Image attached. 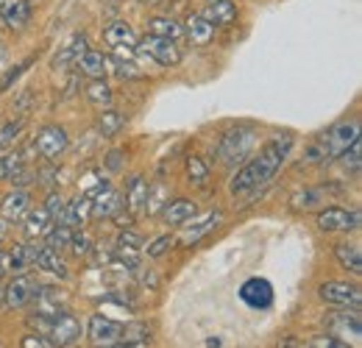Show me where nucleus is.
Returning <instances> with one entry per match:
<instances>
[{
	"instance_id": "1",
	"label": "nucleus",
	"mask_w": 362,
	"mask_h": 348,
	"mask_svg": "<svg viewBox=\"0 0 362 348\" xmlns=\"http://www.w3.org/2000/svg\"><path fill=\"white\" fill-rule=\"evenodd\" d=\"M290 151H293V137L290 134H279V137L268 139L259 148V153L251 156L248 162H243V168L234 173L231 184H228V192L237 198V195H248V192L265 187L281 170Z\"/></svg>"
},
{
	"instance_id": "2",
	"label": "nucleus",
	"mask_w": 362,
	"mask_h": 348,
	"mask_svg": "<svg viewBox=\"0 0 362 348\" xmlns=\"http://www.w3.org/2000/svg\"><path fill=\"white\" fill-rule=\"evenodd\" d=\"M354 139H360V120L337 123V126L323 131L320 137H315V139L307 145L304 162H307V165H326V162L337 159Z\"/></svg>"
},
{
	"instance_id": "3",
	"label": "nucleus",
	"mask_w": 362,
	"mask_h": 348,
	"mask_svg": "<svg viewBox=\"0 0 362 348\" xmlns=\"http://www.w3.org/2000/svg\"><path fill=\"white\" fill-rule=\"evenodd\" d=\"M28 326L37 329V335H42L47 343L56 348L73 346L81 337V323L67 309H59L53 315H45V312L28 315Z\"/></svg>"
},
{
	"instance_id": "4",
	"label": "nucleus",
	"mask_w": 362,
	"mask_h": 348,
	"mask_svg": "<svg viewBox=\"0 0 362 348\" xmlns=\"http://www.w3.org/2000/svg\"><path fill=\"white\" fill-rule=\"evenodd\" d=\"M254 145H257V129L254 126H231L221 134L218 159L228 168H237V165L248 162V156L254 153Z\"/></svg>"
},
{
	"instance_id": "5",
	"label": "nucleus",
	"mask_w": 362,
	"mask_h": 348,
	"mask_svg": "<svg viewBox=\"0 0 362 348\" xmlns=\"http://www.w3.org/2000/svg\"><path fill=\"white\" fill-rule=\"evenodd\" d=\"M103 42L112 47L117 62H132L136 59V34L126 20H112L103 28Z\"/></svg>"
},
{
	"instance_id": "6",
	"label": "nucleus",
	"mask_w": 362,
	"mask_h": 348,
	"mask_svg": "<svg viewBox=\"0 0 362 348\" xmlns=\"http://www.w3.org/2000/svg\"><path fill=\"white\" fill-rule=\"evenodd\" d=\"M136 50L145 53L151 62L162 64V67H176L181 62V47L173 40H162V37H151L145 34L142 40H136Z\"/></svg>"
},
{
	"instance_id": "7",
	"label": "nucleus",
	"mask_w": 362,
	"mask_h": 348,
	"mask_svg": "<svg viewBox=\"0 0 362 348\" xmlns=\"http://www.w3.org/2000/svg\"><path fill=\"white\" fill-rule=\"evenodd\" d=\"M317 296L326 301V304L334 306H351V309H360L362 306V293L357 284H349V282H323L317 287Z\"/></svg>"
},
{
	"instance_id": "8",
	"label": "nucleus",
	"mask_w": 362,
	"mask_h": 348,
	"mask_svg": "<svg viewBox=\"0 0 362 348\" xmlns=\"http://www.w3.org/2000/svg\"><path fill=\"white\" fill-rule=\"evenodd\" d=\"M317 228L332 234V231H357L360 228V212H349L343 207H326L317 212Z\"/></svg>"
},
{
	"instance_id": "9",
	"label": "nucleus",
	"mask_w": 362,
	"mask_h": 348,
	"mask_svg": "<svg viewBox=\"0 0 362 348\" xmlns=\"http://www.w3.org/2000/svg\"><path fill=\"white\" fill-rule=\"evenodd\" d=\"M37 151L45 156L47 162H56L59 156H64V151L70 148V137L62 126H45L37 134Z\"/></svg>"
},
{
	"instance_id": "10",
	"label": "nucleus",
	"mask_w": 362,
	"mask_h": 348,
	"mask_svg": "<svg viewBox=\"0 0 362 348\" xmlns=\"http://www.w3.org/2000/svg\"><path fill=\"white\" fill-rule=\"evenodd\" d=\"M87 47H90L87 34H84V31H76L67 42L56 50V56L50 59V67H53V70H70L73 64H78V59L84 56Z\"/></svg>"
},
{
	"instance_id": "11",
	"label": "nucleus",
	"mask_w": 362,
	"mask_h": 348,
	"mask_svg": "<svg viewBox=\"0 0 362 348\" xmlns=\"http://www.w3.org/2000/svg\"><path fill=\"white\" fill-rule=\"evenodd\" d=\"M0 23L8 31H25L31 23V0H0Z\"/></svg>"
},
{
	"instance_id": "12",
	"label": "nucleus",
	"mask_w": 362,
	"mask_h": 348,
	"mask_svg": "<svg viewBox=\"0 0 362 348\" xmlns=\"http://www.w3.org/2000/svg\"><path fill=\"white\" fill-rule=\"evenodd\" d=\"M240 298L251 309H268L273 306V284L262 276H254L240 287Z\"/></svg>"
},
{
	"instance_id": "13",
	"label": "nucleus",
	"mask_w": 362,
	"mask_h": 348,
	"mask_svg": "<svg viewBox=\"0 0 362 348\" xmlns=\"http://www.w3.org/2000/svg\"><path fill=\"white\" fill-rule=\"evenodd\" d=\"M120 335H123V323H117V320H112L106 315H92L90 318V343L95 348L117 343Z\"/></svg>"
},
{
	"instance_id": "14",
	"label": "nucleus",
	"mask_w": 362,
	"mask_h": 348,
	"mask_svg": "<svg viewBox=\"0 0 362 348\" xmlns=\"http://www.w3.org/2000/svg\"><path fill=\"white\" fill-rule=\"evenodd\" d=\"M34 287H37V282H34L28 273L14 276V282H11L8 287H3V306H8V309H23V306L31 301Z\"/></svg>"
},
{
	"instance_id": "15",
	"label": "nucleus",
	"mask_w": 362,
	"mask_h": 348,
	"mask_svg": "<svg viewBox=\"0 0 362 348\" xmlns=\"http://www.w3.org/2000/svg\"><path fill=\"white\" fill-rule=\"evenodd\" d=\"M215 31H218V28H215L201 11H192V14H187V20H184V37L195 45V47H206V45H212Z\"/></svg>"
},
{
	"instance_id": "16",
	"label": "nucleus",
	"mask_w": 362,
	"mask_h": 348,
	"mask_svg": "<svg viewBox=\"0 0 362 348\" xmlns=\"http://www.w3.org/2000/svg\"><path fill=\"white\" fill-rule=\"evenodd\" d=\"M123 209V195L112 187H103L100 192H95L90 198V215L95 220L100 218H115Z\"/></svg>"
},
{
	"instance_id": "17",
	"label": "nucleus",
	"mask_w": 362,
	"mask_h": 348,
	"mask_svg": "<svg viewBox=\"0 0 362 348\" xmlns=\"http://www.w3.org/2000/svg\"><path fill=\"white\" fill-rule=\"evenodd\" d=\"M31 209V192L28 190H14L0 201V220L20 223Z\"/></svg>"
},
{
	"instance_id": "18",
	"label": "nucleus",
	"mask_w": 362,
	"mask_h": 348,
	"mask_svg": "<svg viewBox=\"0 0 362 348\" xmlns=\"http://www.w3.org/2000/svg\"><path fill=\"white\" fill-rule=\"evenodd\" d=\"M145 34L179 42V40H184V25H181L179 20L168 17V14H151V17L145 20Z\"/></svg>"
},
{
	"instance_id": "19",
	"label": "nucleus",
	"mask_w": 362,
	"mask_h": 348,
	"mask_svg": "<svg viewBox=\"0 0 362 348\" xmlns=\"http://www.w3.org/2000/svg\"><path fill=\"white\" fill-rule=\"evenodd\" d=\"M201 14H204L215 28H228V25L237 23V6H234V0H209Z\"/></svg>"
},
{
	"instance_id": "20",
	"label": "nucleus",
	"mask_w": 362,
	"mask_h": 348,
	"mask_svg": "<svg viewBox=\"0 0 362 348\" xmlns=\"http://www.w3.org/2000/svg\"><path fill=\"white\" fill-rule=\"evenodd\" d=\"M326 329H329V335H351L354 340H360V335H362L360 309H351V312H337V315L326 318Z\"/></svg>"
},
{
	"instance_id": "21",
	"label": "nucleus",
	"mask_w": 362,
	"mask_h": 348,
	"mask_svg": "<svg viewBox=\"0 0 362 348\" xmlns=\"http://www.w3.org/2000/svg\"><path fill=\"white\" fill-rule=\"evenodd\" d=\"M221 220H223V212H218V209H215V212H209V215H204V218H198L192 226H187V228L181 231L179 243L184 245V248H192V245H195L204 234H209Z\"/></svg>"
},
{
	"instance_id": "22",
	"label": "nucleus",
	"mask_w": 362,
	"mask_h": 348,
	"mask_svg": "<svg viewBox=\"0 0 362 348\" xmlns=\"http://www.w3.org/2000/svg\"><path fill=\"white\" fill-rule=\"evenodd\" d=\"M195 215H198V204L189 201V198H173L162 209V218H165V223H170V226H184V223H189Z\"/></svg>"
},
{
	"instance_id": "23",
	"label": "nucleus",
	"mask_w": 362,
	"mask_h": 348,
	"mask_svg": "<svg viewBox=\"0 0 362 348\" xmlns=\"http://www.w3.org/2000/svg\"><path fill=\"white\" fill-rule=\"evenodd\" d=\"M87 212H90V198H87V195H78V198H73V201H67V204H64V209H62V212H59V218H56V226L76 228V226H81V223H84Z\"/></svg>"
},
{
	"instance_id": "24",
	"label": "nucleus",
	"mask_w": 362,
	"mask_h": 348,
	"mask_svg": "<svg viewBox=\"0 0 362 348\" xmlns=\"http://www.w3.org/2000/svg\"><path fill=\"white\" fill-rule=\"evenodd\" d=\"M145 201H148V178L132 175L126 187V207L132 215H145Z\"/></svg>"
},
{
	"instance_id": "25",
	"label": "nucleus",
	"mask_w": 362,
	"mask_h": 348,
	"mask_svg": "<svg viewBox=\"0 0 362 348\" xmlns=\"http://www.w3.org/2000/svg\"><path fill=\"white\" fill-rule=\"evenodd\" d=\"M34 267H42V270L59 276V279H67L70 276V270H67L64 260L59 257V251H53L47 245H37V251H34Z\"/></svg>"
},
{
	"instance_id": "26",
	"label": "nucleus",
	"mask_w": 362,
	"mask_h": 348,
	"mask_svg": "<svg viewBox=\"0 0 362 348\" xmlns=\"http://www.w3.org/2000/svg\"><path fill=\"white\" fill-rule=\"evenodd\" d=\"M126 126V117H123V112H117V109H112V106H106V109H100V115H98V120H95V131L103 137V139H112V137H117L120 131Z\"/></svg>"
},
{
	"instance_id": "27",
	"label": "nucleus",
	"mask_w": 362,
	"mask_h": 348,
	"mask_svg": "<svg viewBox=\"0 0 362 348\" xmlns=\"http://www.w3.org/2000/svg\"><path fill=\"white\" fill-rule=\"evenodd\" d=\"M78 70H81L84 76H90V79H103V76L109 73V56H106L103 50L87 47L84 56L78 59Z\"/></svg>"
},
{
	"instance_id": "28",
	"label": "nucleus",
	"mask_w": 362,
	"mask_h": 348,
	"mask_svg": "<svg viewBox=\"0 0 362 348\" xmlns=\"http://www.w3.org/2000/svg\"><path fill=\"white\" fill-rule=\"evenodd\" d=\"M334 260L340 262L343 270H351L354 276L362 273V251L357 243H337L334 245Z\"/></svg>"
},
{
	"instance_id": "29",
	"label": "nucleus",
	"mask_w": 362,
	"mask_h": 348,
	"mask_svg": "<svg viewBox=\"0 0 362 348\" xmlns=\"http://www.w3.org/2000/svg\"><path fill=\"white\" fill-rule=\"evenodd\" d=\"M34 251H37V245H14V251L8 254V273H14V276L28 273L34 267Z\"/></svg>"
},
{
	"instance_id": "30",
	"label": "nucleus",
	"mask_w": 362,
	"mask_h": 348,
	"mask_svg": "<svg viewBox=\"0 0 362 348\" xmlns=\"http://www.w3.org/2000/svg\"><path fill=\"white\" fill-rule=\"evenodd\" d=\"M84 95H87V100H90L92 106H98V109L112 106V87L103 79H92L87 89H84Z\"/></svg>"
},
{
	"instance_id": "31",
	"label": "nucleus",
	"mask_w": 362,
	"mask_h": 348,
	"mask_svg": "<svg viewBox=\"0 0 362 348\" xmlns=\"http://www.w3.org/2000/svg\"><path fill=\"white\" fill-rule=\"evenodd\" d=\"M50 220H53V218L45 212V207H42V209L28 212V218H25V237H28V240H40L42 234H47Z\"/></svg>"
},
{
	"instance_id": "32",
	"label": "nucleus",
	"mask_w": 362,
	"mask_h": 348,
	"mask_svg": "<svg viewBox=\"0 0 362 348\" xmlns=\"http://www.w3.org/2000/svg\"><path fill=\"white\" fill-rule=\"evenodd\" d=\"M323 204V187H315V190H301L290 198V209L296 212H307V209H315Z\"/></svg>"
},
{
	"instance_id": "33",
	"label": "nucleus",
	"mask_w": 362,
	"mask_h": 348,
	"mask_svg": "<svg viewBox=\"0 0 362 348\" xmlns=\"http://www.w3.org/2000/svg\"><path fill=\"white\" fill-rule=\"evenodd\" d=\"M168 187L165 184H148V201H145V215H159L168 204Z\"/></svg>"
},
{
	"instance_id": "34",
	"label": "nucleus",
	"mask_w": 362,
	"mask_h": 348,
	"mask_svg": "<svg viewBox=\"0 0 362 348\" xmlns=\"http://www.w3.org/2000/svg\"><path fill=\"white\" fill-rule=\"evenodd\" d=\"M187 181H192V184H206L209 181V165L201 159V156H187Z\"/></svg>"
},
{
	"instance_id": "35",
	"label": "nucleus",
	"mask_w": 362,
	"mask_h": 348,
	"mask_svg": "<svg viewBox=\"0 0 362 348\" xmlns=\"http://www.w3.org/2000/svg\"><path fill=\"white\" fill-rule=\"evenodd\" d=\"M340 162H343V168H346L351 175H360V165H362V142L360 139H354V142L340 153Z\"/></svg>"
},
{
	"instance_id": "36",
	"label": "nucleus",
	"mask_w": 362,
	"mask_h": 348,
	"mask_svg": "<svg viewBox=\"0 0 362 348\" xmlns=\"http://www.w3.org/2000/svg\"><path fill=\"white\" fill-rule=\"evenodd\" d=\"M70 234H73V228H67V226L47 228L45 245L47 248H53V251H64V248H70Z\"/></svg>"
},
{
	"instance_id": "37",
	"label": "nucleus",
	"mask_w": 362,
	"mask_h": 348,
	"mask_svg": "<svg viewBox=\"0 0 362 348\" xmlns=\"http://www.w3.org/2000/svg\"><path fill=\"white\" fill-rule=\"evenodd\" d=\"M23 165H25V156H23L20 151H11V153H6V156L0 159V181H8V178L17 173Z\"/></svg>"
},
{
	"instance_id": "38",
	"label": "nucleus",
	"mask_w": 362,
	"mask_h": 348,
	"mask_svg": "<svg viewBox=\"0 0 362 348\" xmlns=\"http://www.w3.org/2000/svg\"><path fill=\"white\" fill-rule=\"evenodd\" d=\"M23 126H25V120H8L3 129H0V153L3 151H8L14 142H17V137H20V131H23Z\"/></svg>"
},
{
	"instance_id": "39",
	"label": "nucleus",
	"mask_w": 362,
	"mask_h": 348,
	"mask_svg": "<svg viewBox=\"0 0 362 348\" xmlns=\"http://www.w3.org/2000/svg\"><path fill=\"white\" fill-rule=\"evenodd\" d=\"M142 245H145V240L132 228H123L120 237H117V248H123V251H139Z\"/></svg>"
},
{
	"instance_id": "40",
	"label": "nucleus",
	"mask_w": 362,
	"mask_h": 348,
	"mask_svg": "<svg viewBox=\"0 0 362 348\" xmlns=\"http://www.w3.org/2000/svg\"><path fill=\"white\" fill-rule=\"evenodd\" d=\"M31 62H34V59H25V62L14 64V67H11V70L3 76V81H0V95H3V92H8V89H11V84H17V79H20V76L28 70V64H31Z\"/></svg>"
},
{
	"instance_id": "41",
	"label": "nucleus",
	"mask_w": 362,
	"mask_h": 348,
	"mask_svg": "<svg viewBox=\"0 0 362 348\" xmlns=\"http://www.w3.org/2000/svg\"><path fill=\"white\" fill-rule=\"evenodd\" d=\"M70 248H73V254H76V257L90 254V248H92L90 234H84V231H73V234H70Z\"/></svg>"
},
{
	"instance_id": "42",
	"label": "nucleus",
	"mask_w": 362,
	"mask_h": 348,
	"mask_svg": "<svg viewBox=\"0 0 362 348\" xmlns=\"http://www.w3.org/2000/svg\"><path fill=\"white\" fill-rule=\"evenodd\" d=\"M170 245H173V237H170V234H162V237H156V240L148 245V257H151V260H159V257H165V254L170 251Z\"/></svg>"
},
{
	"instance_id": "43",
	"label": "nucleus",
	"mask_w": 362,
	"mask_h": 348,
	"mask_svg": "<svg viewBox=\"0 0 362 348\" xmlns=\"http://www.w3.org/2000/svg\"><path fill=\"white\" fill-rule=\"evenodd\" d=\"M64 204H67V201H64V198H62L56 190H50V192H47V198H45V212L56 220V218H59V212L64 209Z\"/></svg>"
},
{
	"instance_id": "44",
	"label": "nucleus",
	"mask_w": 362,
	"mask_h": 348,
	"mask_svg": "<svg viewBox=\"0 0 362 348\" xmlns=\"http://www.w3.org/2000/svg\"><path fill=\"white\" fill-rule=\"evenodd\" d=\"M310 348H349V343H343L334 335H317V337L310 340Z\"/></svg>"
},
{
	"instance_id": "45",
	"label": "nucleus",
	"mask_w": 362,
	"mask_h": 348,
	"mask_svg": "<svg viewBox=\"0 0 362 348\" xmlns=\"http://www.w3.org/2000/svg\"><path fill=\"white\" fill-rule=\"evenodd\" d=\"M8 181H11V184H14V190H23V187H25V184H31V181H37V170H28V168H25V165H23V168H20V170H17V173L11 175V178H8Z\"/></svg>"
},
{
	"instance_id": "46",
	"label": "nucleus",
	"mask_w": 362,
	"mask_h": 348,
	"mask_svg": "<svg viewBox=\"0 0 362 348\" xmlns=\"http://www.w3.org/2000/svg\"><path fill=\"white\" fill-rule=\"evenodd\" d=\"M115 73H117V79H136L139 76V70H134V64L132 62H115Z\"/></svg>"
},
{
	"instance_id": "47",
	"label": "nucleus",
	"mask_w": 362,
	"mask_h": 348,
	"mask_svg": "<svg viewBox=\"0 0 362 348\" xmlns=\"http://www.w3.org/2000/svg\"><path fill=\"white\" fill-rule=\"evenodd\" d=\"M31 103H34V95H31V92H28V89H25V92H23V95H20V98H17V103H14V106H11V109H14V112H17V115H20V117H23V120H25V115H28V112H25V109H28V106H31Z\"/></svg>"
},
{
	"instance_id": "48",
	"label": "nucleus",
	"mask_w": 362,
	"mask_h": 348,
	"mask_svg": "<svg viewBox=\"0 0 362 348\" xmlns=\"http://www.w3.org/2000/svg\"><path fill=\"white\" fill-rule=\"evenodd\" d=\"M20 346H23V348H56V346H50L42 335H37V332H34V335H25Z\"/></svg>"
},
{
	"instance_id": "49",
	"label": "nucleus",
	"mask_w": 362,
	"mask_h": 348,
	"mask_svg": "<svg viewBox=\"0 0 362 348\" xmlns=\"http://www.w3.org/2000/svg\"><path fill=\"white\" fill-rule=\"evenodd\" d=\"M120 156H123L120 151H112V153H109V159H106L109 170H120V168H123V159H120Z\"/></svg>"
},
{
	"instance_id": "50",
	"label": "nucleus",
	"mask_w": 362,
	"mask_h": 348,
	"mask_svg": "<svg viewBox=\"0 0 362 348\" xmlns=\"http://www.w3.org/2000/svg\"><path fill=\"white\" fill-rule=\"evenodd\" d=\"M115 223H117V226H120V228H132V223H134V215H132V212H129V215H123V212H117V215H115Z\"/></svg>"
},
{
	"instance_id": "51",
	"label": "nucleus",
	"mask_w": 362,
	"mask_h": 348,
	"mask_svg": "<svg viewBox=\"0 0 362 348\" xmlns=\"http://www.w3.org/2000/svg\"><path fill=\"white\" fill-rule=\"evenodd\" d=\"M8 273V254L6 251H0V279Z\"/></svg>"
},
{
	"instance_id": "52",
	"label": "nucleus",
	"mask_w": 362,
	"mask_h": 348,
	"mask_svg": "<svg viewBox=\"0 0 362 348\" xmlns=\"http://www.w3.org/2000/svg\"><path fill=\"white\" fill-rule=\"evenodd\" d=\"M103 348H134V346H129V343H123V340H117V343H112V346H103Z\"/></svg>"
},
{
	"instance_id": "53",
	"label": "nucleus",
	"mask_w": 362,
	"mask_h": 348,
	"mask_svg": "<svg viewBox=\"0 0 362 348\" xmlns=\"http://www.w3.org/2000/svg\"><path fill=\"white\" fill-rule=\"evenodd\" d=\"M3 240H6V223L0 220V243H3Z\"/></svg>"
},
{
	"instance_id": "54",
	"label": "nucleus",
	"mask_w": 362,
	"mask_h": 348,
	"mask_svg": "<svg viewBox=\"0 0 362 348\" xmlns=\"http://www.w3.org/2000/svg\"><path fill=\"white\" fill-rule=\"evenodd\" d=\"M139 3H142V6H159L162 0H139Z\"/></svg>"
},
{
	"instance_id": "55",
	"label": "nucleus",
	"mask_w": 362,
	"mask_h": 348,
	"mask_svg": "<svg viewBox=\"0 0 362 348\" xmlns=\"http://www.w3.org/2000/svg\"><path fill=\"white\" fill-rule=\"evenodd\" d=\"M0 306H3V287H0Z\"/></svg>"
}]
</instances>
